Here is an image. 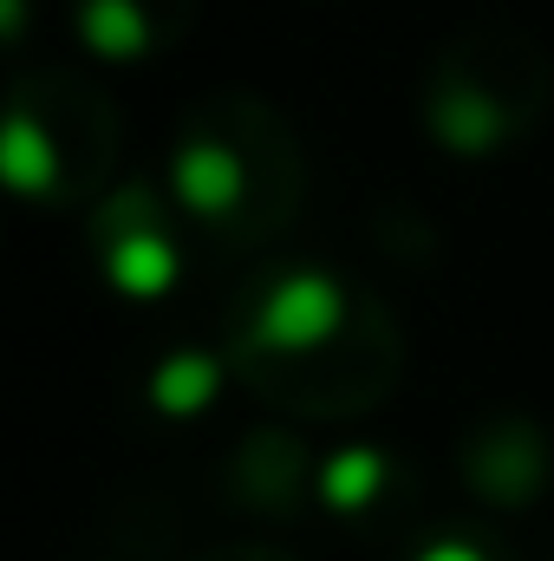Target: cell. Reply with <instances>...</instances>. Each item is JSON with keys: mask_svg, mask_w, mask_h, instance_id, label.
<instances>
[{"mask_svg": "<svg viewBox=\"0 0 554 561\" xmlns=\"http://www.w3.org/2000/svg\"><path fill=\"white\" fill-rule=\"evenodd\" d=\"M430 561H476V556H463V549H437Z\"/></svg>", "mask_w": 554, "mask_h": 561, "instance_id": "obj_1", "label": "cell"}]
</instances>
